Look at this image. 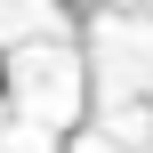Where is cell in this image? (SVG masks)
Listing matches in <instances>:
<instances>
[{
    "instance_id": "6da1fadb",
    "label": "cell",
    "mask_w": 153,
    "mask_h": 153,
    "mask_svg": "<svg viewBox=\"0 0 153 153\" xmlns=\"http://www.w3.org/2000/svg\"><path fill=\"white\" fill-rule=\"evenodd\" d=\"M0 97H8V56H0Z\"/></svg>"
}]
</instances>
